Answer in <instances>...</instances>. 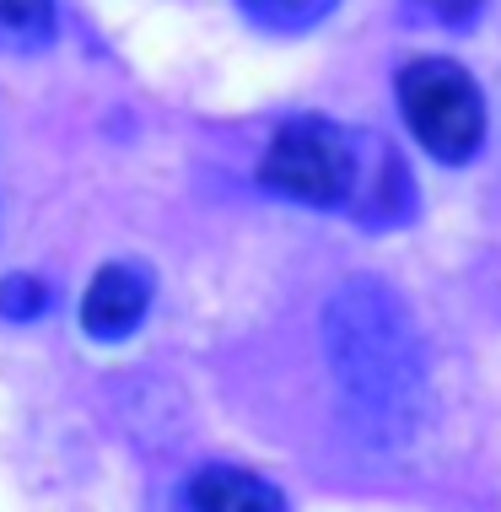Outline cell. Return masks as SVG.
<instances>
[{
	"label": "cell",
	"instance_id": "6da1fadb",
	"mask_svg": "<svg viewBox=\"0 0 501 512\" xmlns=\"http://www.w3.org/2000/svg\"><path fill=\"white\" fill-rule=\"evenodd\" d=\"M324 356L356 432L399 448L426 415V351L405 297L378 275H351L324 302Z\"/></svg>",
	"mask_w": 501,
	"mask_h": 512
},
{
	"label": "cell",
	"instance_id": "7a4b0ae2",
	"mask_svg": "<svg viewBox=\"0 0 501 512\" xmlns=\"http://www.w3.org/2000/svg\"><path fill=\"white\" fill-rule=\"evenodd\" d=\"M259 184L297 205H351L361 189V141L329 119H286L259 157Z\"/></svg>",
	"mask_w": 501,
	"mask_h": 512
},
{
	"label": "cell",
	"instance_id": "3957f363",
	"mask_svg": "<svg viewBox=\"0 0 501 512\" xmlns=\"http://www.w3.org/2000/svg\"><path fill=\"white\" fill-rule=\"evenodd\" d=\"M399 114L437 162H469L485 141V98L475 76L442 54L399 71Z\"/></svg>",
	"mask_w": 501,
	"mask_h": 512
},
{
	"label": "cell",
	"instance_id": "277c9868",
	"mask_svg": "<svg viewBox=\"0 0 501 512\" xmlns=\"http://www.w3.org/2000/svg\"><path fill=\"white\" fill-rule=\"evenodd\" d=\"M151 308V275L141 265H103L92 275L87 297H81V329L92 340H124L141 329V318Z\"/></svg>",
	"mask_w": 501,
	"mask_h": 512
},
{
	"label": "cell",
	"instance_id": "5b68a950",
	"mask_svg": "<svg viewBox=\"0 0 501 512\" xmlns=\"http://www.w3.org/2000/svg\"><path fill=\"white\" fill-rule=\"evenodd\" d=\"M189 512H286L281 486H270L254 469L205 464L189 475Z\"/></svg>",
	"mask_w": 501,
	"mask_h": 512
},
{
	"label": "cell",
	"instance_id": "8992f818",
	"mask_svg": "<svg viewBox=\"0 0 501 512\" xmlns=\"http://www.w3.org/2000/svg\"><path fill=\"white\" fill-rule=\"evenodd\" d=\"M54 27V0H0V49H44Z\"/></svg>",
	"mask_w": 501,
	"mask_h": 512
},
{
	"label": "cell",
	"instance_id": "52a82bcc",
	"mask_svg": "<svg viewBox=\"0 0 501 512\" xmlns=\"http://www.w3.org/2000/svg\"><path fill=\"white\" fill-rule=\"evenodd\" d=\"M238 6L248 11L254 22L275 27V33H302V27L324 22L340 0H238Z\"/></svg>",
	"mask_w": 501,
	"mask_h": 512
},
{
	"label": "cell",
	"instance_id": "ba28073f",
	"mask_svg": "<svg viewBox=\"0 0 501 512\" xmlns=\"http://www.w3.org/2000/svg\"><path fill=\"white\" fill-rule=\"evenodd\" d=\"M49 308V286L38 281V275H6V281H0V318H38Z\"/></svg>",
	"mask_w": 501,
	"mask_h": 512
},
{
	"label": "cell",
	"instance_id": "9c48e42d",
	"mask_svg": "<svg viewBox=\"0 0 501 512\" xmlns=\"http://www.w3.org/2000/svg\"><path fill=\"white\" fill-rule=\"evenodd\" d=\"M442 6H448V11H469L475 0H442Z\"/></svg>",
	"mask_w": 501,
	"mask_h": 512
}]
</instances>
